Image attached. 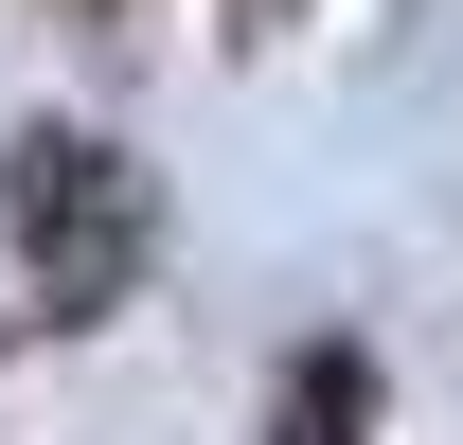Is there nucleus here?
Masks as SVG:
<instances>
[{"instance_id": "nucleus-2", "label": "nucleus", "mask_w": 463, "mask_h": 445, "mask_svg": "<svg viewBox=\"0 0 463 445\" xmlns=\"http://www.w3.org/2000/svg\"><path fill=\"white\" fill-rule=\"evenodd\" d=\"M356 428H374V356H356V338H321V356L286 374V428H268V445H356Z\"/></svg>"}, {"instance_id": "nucleus-1", "label": "nucleus", "mask_w": 463, "mask_h": 445, "mask_svg": "<svg viewBox=\"0 0 463 445\" xmlns=\"http://www.w3.org/2000/svg\"><path fill=\"white\" fill-rule=\"evenodd\" d=\"M0 214H18V268H36L54 321H108V303H125V268H143V161H125V143L36 125L18 178H0Z\"/></svg>"}, {"instance_id": "nucleus-3", "label": "nucleus", "mask_w": 463, "mask_h": 445, "mask_svg": "<svg viewBox=\"0 0 463 445\" xmlns=\"http://www.w3.org/2000/svg\"><path fill=\"white\" fill-rule=\"evenodd\" d=\"M250 18H286V0H250Z\"/></svg>"}]
</instances>
